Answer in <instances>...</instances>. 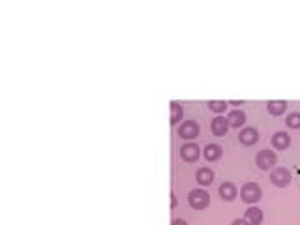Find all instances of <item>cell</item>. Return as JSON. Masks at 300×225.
<instances>
[{
  "label": "cell",
  "mask_w": 300,
  "mask_h": 225,
  "mask_svg": "<svg viewBox=\"0 0 300 225\" xmlns=\"http://www.w3.org/2000/svg\"><path fill=\"white\" fill-rule=\"evenodd\" d=\"M177 205H179V197L171 193V208H177Z\"/></svg>",
  "instance_id": "obj_19"
},
{
  "label": "cell",
  "mask_w": 300,
  "mask_h": 225,
  "mask_svg": "<svg viewBox=\"0 0 300 225\" xmlns=\"http://www.w3.org/2000/svg\"><path fill=\"white\" fill-rule=\"evenodd\" d=\"M272 147L276 150H285V148L291 147V135L285 133V131H276L272 135Z\"/></svg>",
  "instance_id": "obj_10"
},
{
  "label": "cell",
  "mask_w": 300,
  "mask_h": 225,
  "mask_svg": "<svg viewBox=\"0 0 300 225\" xmlns=\"http://www.w3.org/2000/svg\"><path fill=\"white\" fill-rule=\"evenodd\" d=\"M227 122H229L231 128H239L246 124V113L240 111V109H233L229 115H227Z\"/></svg>",
  "instance_id": "obj_14"
},
{
  "label": "cell",
  "mask_w": 300,
  "mask_h": 225,
  "mask_svg": "<svg viewBox=\"0 0 300 225\" xmlns=\"http://www.w3.org/2000/svg\"><path fill=\"white\" fill-rule=\"evenodd\" d=\"M229 105H242V101H237V99H233V101H229Z\"/></svg>",
  "instance_id": "obj_22"
},
{
  "label": "cell",
  "mask_w": 300,
  "mask_h": 225,
  "mask_svg": "<svg viewBox=\"0 0 300 225\" xmlns=\"http://www.w3.org/2000/svg\"><path fill=\"white\" fill-rule=\"evenodd\" d=\"M231 225H250V224H248V222H246L244 218H242V220H240V218H239V220H235V222H233V224H231Z\"/></svg>",
  "instance_id": "obj_20"
},
{
  "label": "cell",
  "mask_w": 300,
  "mask_h": 225,
  "mask_svg": "<svg viewBox=\"0 0 300 225\" xmlns=\"http://www.w3.org/2000/svg\"><path fill=\"white\" fill-rule=\"evenodd\" d=\"M199 131H201V128L195 120H186V122H182V124L179 126L180 139H186V141L195 139L197 135H199Z\"/></svg>",
  "instance_id": "obj_5"
},
{
  "label": "cell",
  "mask_w": 300,
  "mask_h": 225,
  "mask_svg": "<svg viewBox=\"0 0 300 225\" xmlns=\"http://www.w3.org/2000/svg\"><path fill=\"white\" fill-rule=\"evenodd\" d=\"M188 205L193 210H205L210 205V195L205 190H191L188 195Z\"/></svg>",
  "instance_id": "obj_3"
},
{
  "label": "cell",
  "mask_w": 300,
  "mask_h": 225,
  "mask_svg": "<svg viewBox=\"0 0 300 225\" xmlns=\"http://www.w3.org/2000/svg\"><path fill=\"white\" fill-rule=\"evenodd\" d=\"M291 173L285 169V167H274L272 171H270V182L274 184V186L278 188H285L291 184Z\"/></svg>",
  "instance_id": "obj_4"
},
{
  "label": "cell",
  "mask_w": 300,
  "mask_h": 225,
  "mask_svg": "<svg viewBox=\"0 0 300 225\" xmlns=\"http://www.w3.org/2000/svg\"><path fill=\"white\" fill-rule=\"evenodd\" d=\"M209 109L210 111H214V113H225V109H227V105H229V101H223V99H210L209 103Z\"/></svg>",
  "instance_id": "obj_17"
},
{
  "label": "cell",
  "mask_w": 300,
  "mask_h": 225,
  "mask_svg": "<svg viewBox=\"0 0 300 225\" xmlns=\"http://www.w3.org/2000/svg\"><path fill=\"white\" fill-rule=\"evenodd\" d=\"M261 197H263V190L255 182H246L240 188V199L248 205H255L257 201H261Z\"/></svg>",
  "instance_id": "obj_1"
},
{
  "label": "cell",
  "mask_w": 300,
  "mask_h": 225,
  "mask_svg": "<svg viewBox=\"0 0 300 225\" xmlns=\"http://www.w3.org/2000/svg\"><path fill=\"white\" fill-rule=\"evenodd\" d=\"M276 163H278V156L270 148H263V150H259V154L255 156V165L259 167L261 171H270V169L276 167Z\"/></svg>",
  "instance_id": "obj_2"
},
{
  "label": "cell",
  "mask_w": 300,
  "mask_h": 225,
  "mask_svg": "<svg viewBox=\"0 0 300 225\" xmlns=\"http://www.w3.org/2000/svg\"><path fill=\"white\" fill-rule=\"evenodd\" d=\"M201 156V148L195 143H186L180 147V158L186 161V163H195Z\"/></svg>",
  "instance_id": "obj_6"
},
{
  "label": "cell",
  "mask_w": 300,
  "mask_h": 225,
  "mask_svg": "<svg viewBox=\"0 0 300 225\" xmlns=\"http://www.w3.org/2000/svg\"><path fill=\"white\" fill-rule=\"evenodd\" d=\"M287 101L285 99H270L267 103V111H269L272 117H281L285 111H287Z\"/></svg>",
  "instance_id": "obj_11"
},
{
  "label": "cell",
  "mask_w": 300,
  "mask_h": 225,
  "mask_svg": "<svg viewBox=\"0 0 300 225\" xmlns=\"http://www.w3.org/2000/svg\"><path fill=\"white\" fill-rule=\"evenodd\" d=\"M263 210H261L259 206H250V208H246V212H244V220L248 222L250 225H261L263 224Z\"/></svg>",
  "instance_id": "obj_12"
},
{
  "label": "cell",
  "mask_w": 300,
  "mask_h": 225,
  "mask_svg": "<svg viewBox=\"0 0 300 225\" xmlns=\"http://www.w3.org/2000/svg\"><path fill=\"white\" fill-rule=\"evenodd\" d=\"M229 122H227V118L225 117H216L212 118V124H210V129H212V133L216 135V137H225L227 135V131H229Z\"/></svg>",
  "instance_id": "obj_8"
},
{
  "label": "cell",
  "mask_w": 300,
  "mask_h": 225,
  "mask_svg": "<svg viewBox=\"0 0 300 225\" xmlns=\"http://www.w3.org/2000/svg\"><path fill=\"white\" fill-rule=\"evenodd\" d=\"M195 180L199 182L201 186H210L214 182V171L210 167H201L195 173Z\"/></svg>",
  "instance_id": "obj_13"
},
{
  "label": "cell",
  "mask_w": 300,
  "mask_h": 225,
  "mask_svg": "<svg viewBox=\"0 0 300 225\" xmlns=\"http://www.w3.org/2000/svg\"><path fill=\"white\" fill-rule=\"evenodd\" d=\"M239 141L244 147H253L259 141V131L255 128H242L239 131Z\"/></svg>",
  "instance_id": "obj_7"
},
{
  "label": "cell",
  "mask_w": 300,
  "mask_h": 225,
  "mask_svg": "<svg viewBox=\"0 0 300 225\" xmlns=\"http://www.w3.org/2000/svg\"><path fill=\"white\" fill-rule=\"evenodd\" d=\"M285 124L291 128V129H300V113H289L287 118H285Z\"/></svg>",
  "instance_id": "obj_18"
},
{
  "label": "cell",
  "mask_w": 300,
  "mask_h": 225,
  "mask_svg": "<svg viewBox=\"0 0 300 225\" xmlns=\"http://www.w3.org/2000/svg\"><path fill=\"white\" fill-rule=\"evenodd\" d=\"M239 195V190L233 182H223L220 186V197L223 201H235Z\"/></svg>",
  "instance_id": "obj_15"
},
{
  "label": "cell",
  "mask_w": 300,
  "mask_h": 225,
  "mask_svg": "<svg viewBox=\"0 0 300 225\" xmlns=\"http://www.w3.org/2000/svg\"><path fill=\"white\" fill-rule=\"evenodd\" d=\"M221 154H223V148H221L220 145H216V143H210V145H207L205 150H203V156H205V160L210 161V163L218 161L221 158Z\"/></svg>",
  "instance_id": "obj_9"
},
{
  "label": "cell",
  "mask_w": 300,
  "mask_h": 225,
  "mask_svg": "<svg viewBox=\"0 0 300 225\" xmlns=\"http://www.w3.org/2000/svg\"><path fill=\"white\" fill-rule=\"evenodd\" d=\"M173 225H188V222H184V220H175V222H173Z\"/></svg>",
  "instance_id": "obj_21"
},
{
  "label": "cell",
  "mask_w": 300,
  "mask_h": 225,
  "mask_svg": "<svg viewBox=\"0 0 300 225\" xmlns=\"http://www.w3.org/2000/svg\"><path fill=\"white\" fill-rule=\"evenodd\" d=\"M182 115H184V109L179 101H171V124L177 126L180 120H182Z\"/></svg>",
  "instance_id": "obj_16"
}]
</instances>
